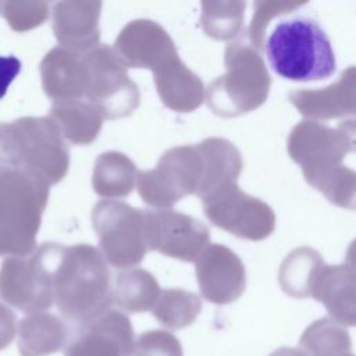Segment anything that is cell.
Segmentation results:
<instances>
[{"instance_id":"1","label":"cell","mask_w":356,"mask_h":356,"mask_svg":"<svg viewBox=\"0 0 356 356\" xmlns=\"http://www.w3.org/2000/svg\"><path fill=\"white\" fill-rule=\"evenodd\" d=\"M49 256L54 302L65 318L82 325L110 310L111 275L100 250L88 243H49Z\"/></svg>"},{"instance_id":"2","label":"cell","mask_w":356,"mask_h":356,"mask_svg":"<svg viewBox=\"0 0 356 356\" xmlns=\"http://www.w3.org/2000/svg\"><path fill=\"white\" fill-rule=\"evenodd\" d=\"M0 167L28 172L50 186L70 168V150L49 117H21L0 122Z\"/></svg>"},{"instance_id":"3","label":"cell","mask_w":356,"mask_h":356,"mask_svg":"<svg viewBox=\"0 0 356 356\" xmlns=\"http://www.w3.org/2000/svg\"><path fill=\"white\" fill-rule=\"evenodd\" d=\"M264 44L270 67L285 79L320 81L337 70L335 53L325 31L307 17L281 21Z\"/></svg>"},{"instance_id":"4","label":"cell","mask_w":356,"mask_h":356,"mask_svg":"<svg viewBox=\"0 0 356 356\" xmlns=\"http://www.w3.org/2000/svg\"><path fill=\"white\" fill-rule=\"evenodd\" d=\"M49 193L47 182L0 167V256H26L36 249Z\"/></svg>"},{"instance_id":"5","label":"cell","mask_w":356,"mask_h":356,"mask_svg":"<svg viewBox=\"0 0 356 356\" xmlns=\"http://www.w3.org/2000/svg\"><path fill=\"white\" fill-rule=\"evenodd\" d=\"M225 72L209 83L206 102L220 117L232 118L259 108L268 97L271 76L260 53L242 40L224 53Z\"/></svg>"},{"instance_id":"6","label":"cell","mask_w":356,"mask_h":356,"mask_svg":"<svg viewBox=\"0 0 356 356\" xmlns=\"http://www.w3.org/2000/svg\"><path fill=\"white\" fill-rule=\"evenodd\" d=\"M92 227L100 253L113 267L132 268L145 259V210L121 200H100L92 210Z\"/></svg>"},{"instance_id":"7","label":"cell","mask_w":356,"mask_h":356,"mask_svg":"<svg viewBox=\"0 0 356 356\" xmlns=\"http://www.w3.org/2000/svg\"><path fill=\"white\" fill-rule=\"evenodd\" d=\"M203 178V159L197 146L168 149L153 170L139 171L138 193L159 210L170 209L188 195H196Z\"/></svg>"},{"instance_id":"8","label":"cell","mask_w":356,"mask_h":356,"mask_svg":"<svg viewBox=\"0 0 356 356\" xmlns=\"http://www.w3.org/2000/svg\"><path fill=\"white\" fill-rule=\"evenodd\" d=\"M88 68V86L85 97L106 120L125 118L140 103L138 85L128 76L127 67L115 51L106 46L83 53Z\"/></svg>"},{"instance_id":"9","label":"cell","mask_w":356,"mask_h":356,"mask_svg":"<svg viewBox=\"0 0 356 356\" xmlns=\"http://www.w3.org/2000/svg\"><path fill=\"white\" fill-rule=\"evenodd\" d=\"M0 298L24 313H40L54 302L49 243L26 256H10L0 267Z\"/></svg>"},{"instance_id":"10","label":"cell","mask_w":356,"mask_h":356,"mask_svg":"<svg viewBox=\"0 0 356 356\" xmlns=\"http://www.w3.org/2000/svg\"><path fill=\"white\" fill-rule=\"evenodd\" d=\"M204 216L216 227L248 241H263L275 229L273 209L245 193L238 184L202 200Z\"/></svg>"},{"instance_id":"11","label":"cell","mask_w":356,"mask_h":356,"mask_svg":"<svg viewBox=\"0 0 356 356\" xmlns=\"http://www.w3.org/2000/svg\"><path fill=\"white\" fill-rule=\"evenodd\" d=\"M147 249L186 263L196 261L209 246V228L192 216L163 210H145Z\"/></svg>"},{"instance_id":"12","label":"cell","mask_w":356,"mask_h":356,"mask_svg":"<svg viewBox=\"0 0 356 356\" xmlns=\"http://www.w3.org/2000/svg\"><path fill=\"white\" fill-rule=\"evenodd\" d=\"M289 157L300 165L305 179L342 164L349 152L343 135L313 120L298 122L286 142Z\"/></svg>"},{"instance_id":"13","label":"cell","mask_w":356,"mask_h":356,"mask_svg":"<svg viewBox=\"0 0 356 356\" xmlns=\"http://www.w3.org/2000/svg\"><path fill=\"white\" fill-rule=\"evenodd\" d=\"M195 274L202 296L214 305L238 300L246 288V270L229 248L211 243L195 261Z\"/></svg>"},{"instance_id":"14","label":"cell","mask_w":356,"mask_h":356,"mask_svg":"<svg viewBox=\"0 0 356 356\" xmlns=\"http://www.w3.org/2000/svg\"><path fill=\"white\" fill-rule=\"evenodd\" d=\"M113 50L127 68L156 71L178 57L167 31L152 19H134L118 33Z\"/></svg>"},{"instance_id":"15","label":"cell","mask_w":356,"mask_h":356,"mask_svg":"<svg viewBox=\"0 0 356 356\" xmlns=\"http://www.w3.org/2000/svg\"><path fill=\"white\" fill-rule=\"evenodd\" d=\"M135 350V332L127 314L107 310L82 324L67 345L64 356H131Z\"/></svg>"},{"instance_id":"16","label":"cell","mask_w":356,"mask_h":356,"mask_svg":"<svg viewBox=\"0 0 356 356\" xmlns=\"http://www.w3.org/2000/svg\"><path fill=\"white\" fill-rule=\"evenodd\" d=\"M289 102L313 121L356 115V65L343 70L339 78L325 88L291 92Z\"/></svg>"},{"instance_id":"17","label":"cell","mask_w":356,"mask_h":356,"mask_svg":"<svg viewBox=\"0 0 356 356\" xmlns=\"http://www.w3.org/2000/svg\"><path fill=\"white\" fill-rule=\"evenodd\" d=\"M102 1H58L53 7V32L60 47L86 53L99 46Z\"/></svg>"},{"instance_id":"18","label":"cell","mask_w":356,"mask_h":356,"mask_svg":"<svg viewBox=\"0 0 356 356\" xmlns=\"http://www.w3.org/2000/svg\"><path fill=\"white\" fill-rule=\"evenodd\" d=\"M310 296L325 306L334 321L356 327V270L350 266H321L313 280Z\"/></svg>"},{"instance_id":"19","label":"cell","mask_w":356,"mask_h":356,"mask_svg":"<svg viewBox=\"0 0 356 356\" xmlns=\"http://www.w3.org/2000/svg\"><path fill=\"white\" fill-rule=\"evenodd\" d=\"M39 71L42 88L54 102L81 100V97H85L88 68L83 53L54 47L43 57Z\"/></svg>"},{"instance_id":"20","label":"cell","mask_w":356,"mask_h":356,"mask_svg":"<svg viewBox=\"0 0 356 356\" xmlns=\"http://www.w3.org/2000/svg\"><path fill=\"white\" fill-rule=\"evenodd\" d=\"M153 76L159 97L172 111H195L206 99L202 79L181 61L179 56L153 71Z\"/></svg>"},{"instance_id":"21","label":"cell","mask_w":356,"mask_h":356,"mask_svg":"<svg viewBox=\"0 0 356 356\" xmlns=\"http://www.w3.org/2000/svg\"><path fill=\"white\" fill-rule=\"evenodd\" d=\"M196 146L203 159V178L196 193L200 200L236 184L243 160L234 143L224 138H207Z\"/></svg>"},{"instance_id":"22","label":"cell","mask_w":356,"mask_h":356,"mask_svg":"<svg viewBox=\"0 0 356 356\" xmlns=\"http://www.w3.org/2000/svg\"><path fill=\"white\" fill-rule=\"evenodd\" d=\"M68 339L65 323L50 313H33L18 323L19 356H49L61 350Z\"/></svg>"},{"instance_id":"23","label":"cell","mask_w":356,"mask_h":356,"mask_svg":"<svg viewBox=\"0 0 356 356\" xmlns=\"http://www.w3.org/2000/svg\"><path fill=\"white\" fill-rule=\"evenodd\" d=\"M49 118L57 125L63 138L79 146H88L96 140L104 120L103 114L88 100L53 102Z\"/></svg>"},{"instance_id":"24","label":"cell","mask_w":356,"mask_h":356,"mask_svg":"<svg viewBox=\"0 0 356 356\" xmlns=\"http://www.w3.org/2000/svg\"><path fill=\"white\" fill-rule=\"evenodd\" d=\"M138 174L136 165L128 156L114 150L104 152L95 161L92 186L102 197H125L134 191Z\"/></svg>"},{"instance_id":"25","label":"cell","mask_w":356,"mask_h":356,"mask_svg":"<svg viewBox=\"0 0 356 356\" xmlns=\"http://www.w3.org/2000/svg\"><path fill=\"white\" fill-rule=\"evenodd\" d=\"M160 293L157 280L143 268H128L118 273L113 285L114 303L127 313L152 310Z\"/></svg>"},{"instance_id":"26","label":"cell","mask_w":356,"mask_h":356,"mask_svg":"<svg viewBox=\"0 0 356 356\" xmlns=\"http://www.w3.org/2000/svg\"><path fill=\"white\" fill-rule=\"evenodd\" d=\"M321 266H324V260L317 250L307 246L292 250L284 259L278 271L282 291L292 298H309L313 280Z\"/></svg>"},{"instance_id":"27","label":"cell","mask_w":356,"mask_h":356,"mask_svg":"<svg viewBox=\"0 0 356 356\" xmlns=\"http://www.w3.org/2000/svg\"><path fill=\"white\" fill-rule=\"evenodd\" d=\"M299 345L309 356H342L350 353L352 341L343 325L323 317L303 331Z\"/></svg>"},{"instance_id":"28","label":"cell","mask_w":356,"mask_h":356,"mask_svg":"<svg viewBox=\"0 0 356 356\" xmlns=\"http://www.w3.org/2000/svg\"><path fill=\"white\" fill-rule=\"evenodd\" d=\"M202 310L200 298L179 288L163 289L152 313L165 328L182 330L191 325Z\"/></svg>"},{"instance_id":"29","label":"cell","mask_w":356,"mask_h":356,"mask_svg":"<svg viewBox=\"0 0 356 356\" xmlns=\"http://www.w3.org/2000/svg\"><path fill=\"white\" fill-rule=\"evenodd\" d=\"M200 25L216 40L234 39L243 25L246 1H202Z\"/></svg>"},{"instance_id":"30","label":"cell","mask_w":356,"mask_h":356,"mask_svg":"<svg viewBox=\"0 0 356 356\" xmlns=\"http://www.w3.org/2000/svg\"><path fill=\"white\" fill-rule=\"evenodd\" d=\"M306 181L321 192L330 203L342 209L356 210V171L349 167L339 164Z\"/></svg>"},{"instance_id":"31","label":"cell","mask_w":356,"mask_h":356,"mask_svg":"<svg viewBox=\"0 0 356 356\" xmlns=\"http://www.w3.org/2000/svg\"><path fill=\"white\" fill-rule=\"evenodd\" d=\"M1 13L13 31L26 32L49 18V4L46 1H6L1 4Z\"/></svg>"},{"instance_id":"32","label":"cell","mask_w":356,"mask_h":356,"mask_svg":"<svg viewBox=\"0 0 356 356\" xmlns=\"http://www.w3.org/2000/svg\"><path fill=\"white\" fill-rule=\"evenodd\" d=\"M306 3L299 1H256L254 13L249 26V39L252 46L259 51L263 49L266 40V28L270 25V21L275 17H280L286 13H292L296 8L302 7Z\"/></svg>"},{"instance_id":"33","label":"cell","mask_w":356,"mask_h":356,"mask_svg":"<svg viewBox=\"0 0 356 356\" xmlns=\"http://www.w3.org/2000/svg\"><path fill=\"white\" fill-rule=\"evenodd\" d=\"M134 356H184V350L174 334L165 330H150L138 337Z\"/></svg>"},{"instance_id":"34","label":"cell","mask_w":356,"mask_h":356,"mask_svg":"<svg viewBox=\"0 0 356 356\" xmlns=\"http://www.w3.org/2000/svg\"><path fill=\"white\" fill-rule=\"evenodd\" d=\"M17 334V318L13 310L0 303V350L10 346Z\"/></svg>"},{"instance_id":"35","label":"cell","mask_w":356,"mask_h":356,"mask_svg":"<svg viewBox=\"0 0 356 356\" xmlns=\"http://www.w3.org/2000/svg\"><path fill=\"white\" fill-rule=\"evenodd\" d=\"M21 71V61L14 56H0V99Z\"/></svg>"},{"instance_id":"36","label":"cell","mask_w":356,"mask_h":356,"mask_svg":"<svg viewBox=\"0 0 356 356\" xmlns=\"http://www.w3.org/2000/svg\"><path fill=\"white\" fill-rule=\"evenodd\" d=\"M338 131L343 135L349 152H356V118L342 121L338 125Z\"/></svg>"},{"instance_id":"37","label":"cell","mask_w":356,"mask_h":356,"mask_svg":"<svg viewBox=\"0 0 356 356\" xmlns=\"http://www.w3.org/2000/svg\"><path fill=\"white\" fill-rule=\"evenodd\" d=\"M270 356H309L305 350H300L298 348H289V346H282L275 349Z\"/></svg>"},{"instance_id":"38","label":"cell","mask_w":356,"mask_h":356,"mask_svg":"<svg viewBox=\"0 0 356 356\" xmlns=\"http://www.w3.org/2000/svg\"><path fill=\"white\" fill-rule=\"evenodd\" d=\"M345 259H346V264L350 266L353 270H356V239H353L346 250V254H345Z\"/></svg>"},{"instance_id":"39","label":"cell","mask_w":356,"mask_h":356,"mask_svg":"<svg viewBox=\"0 0 356 356\" xmlns=\"http://www.w3.org/2000/svg\"><path fill=\"white\" fill-rule=\"evenodd\" d=\"M342 356H355V355H352V353H346V355H342Z\"/></svg>"},{"instance_id":"40","label":"cell","mask_w":356,"mask_h":356,"mask_svg":"<svg viewBox=\"0 0 356 356\" xmlns=\"http://www.w3.org/2000/svg\"><path fill=\"white\" fill-rule=\"evenodd\" d=\"M0 7H1V4H0Z\"/></svg>"}]
</instances>
